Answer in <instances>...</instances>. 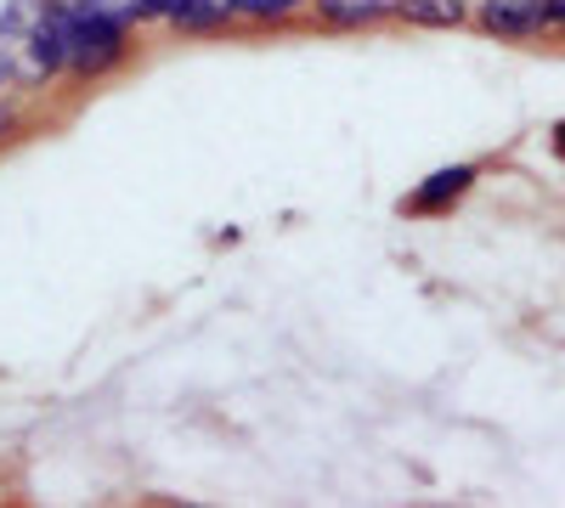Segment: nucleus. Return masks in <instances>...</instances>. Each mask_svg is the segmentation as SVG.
<instances>
[{
    "label": "nucleus",
    "mask_w": 565,
    "mask_h": 508,
    "mask_svg": "<svg viewBox=\"0 0 565 508\" xmlns=\"http://www.w3.org/2000/svg\"><path fill=\"white\" fill-rule=\"evenodd\" d=\"M63 7V0H57ZM68 12V7H63ZM130 57V23L97 18V12H68V74L74 79H103Z\"/></svg>",
    "instance_id": "1"
},
{
    "label": "nucleus",
    "mask_w": 565,
    "mask_h": 508,
    "mask_svg": "<svg viewBox=\"0 0 565 508\" xmlns=\"http://www.w3.org/2000/svg\"><path fill=\"white\" fill-rule=\"evenodd\" d=\"M18 52H23L18 74H23L29 85H45V79L68 74V12L57 7V0H40L34 23H29L23 40H18Z\"/></svg>",
    "instance_id": "2"
},
{
    "label": "nucleus",
    "mask_w": 565,
    "mask_h": 508,
    "mask_svg": "<svg viewBox=\"0 0 565 508\" xmlns=\"http://www.w3.org/2000/svg\"><path fill=\"white\" fill-rule=\"evenodd\" d=\"M136 23H170L181 34H215L232 23L226 0H136Z\"/></svg>",
    "instance_id": "3"
},
{
    "label": "nucleus",
    "mask_w": 565,
    "mask_h": 508,
    "mask_svg": "<svg viewBox=\"0 0 565 508\" xmlns=\"http://www.w3.org/2000/svg\"><path fill=\"white\" fill-rule=\"evenodd\" d=\"M481 181V170L476 164H441V170H430L418 181V187L402 198V215H447L458 198H469V187Z\"/></svg>",
    "instance_id": "4"
},
{
    "label": "nucleus",
    "mask_w": 565,
    "mask_h": 508,
    "mask_svg": "<svg viewBox=\"0 0 565 508\" xmlns=\"http://www.w3.org/2000/svg\"><path fill=\"white\" fill-rule=\"evenodd\" d=\"M481 29L498 40H532L548 29V0H481Z\"/></svg>",
    "instance_id": "5"
},
{
    "label": "nucleus",
    "mask_w": 565,
    "mask_h": 508,
    "mask_svg": "<svg viewBox=\"0 0 565 508\" xmlns=\"http://www.w3.org/2000/svg\"><path fill=\"white\" fill-rule=\"evenodd\" d=\"M317 18L328 29H373L396 18V0H317Z\"/></svg>",
    "instance_id": "6"
},
{
    "label": "nucleus",
    "mask_w": 565,
    "mask_h": 508,
    "mask_svg": "<svg viewBox=\"0 0 565 508\" xmlns=\"http://www.w3.org/2000/svg\"><path fill=\"white\" fill-rule=\"evenodd\" d=\"M396 18L418 23V29H458L469 18L463 0H396Z\"/></svg>",
    "instance_id": "7"
},
{
    "label": "nucleus",
    "mask_w": 565,
    "mask_h": 508,
    "mask_svg": "<svg viewBox=\"0 0 565 508\" xmlns=\"http://www.w3.org/2000/svg\"><path fill=\"white\" fill-rule=\"evenodd\" d=\"M226 7H232V18H249V23H282L306 0H226Z\"/></svg>",
    "instance_id": "8"
},
{
    "label": "nucleus",
    "mask_w": 565,
    "mask_h": 508,
    "mask_svg": "<svg viewBox=\"0 0 565 508\" xmlns=\"http://www.w3.org/2000/svg\"><path fill=\"white\" fill-rule=\"evenodd\" d=\"M34 12H40V0H12V7L7 12H0V40H23V29L34 23Z\"/></svg>",
    "instance_id": "9"
},
{
    "label": "nucleus",
    "mask_w": 565,
    "mask_h": 508,
    "mask_svg": "<svg viewBox=\"0 0 565 508\" xmlns=\"http://www.w3.org/2000/svg\"><path fill=\"white\" fill-rule=\"evenodd\" d=\"M68 12H97V18H125L136 23V0H63Z\"/></svg>",
    "instance_id": "10"
},
{
    "label": "nucleus",
    "mask_w": 565,
    "mask_h": 508,
    "mask_svg": "<svg viewBox=\"0 0 565 508\" xmlns=\"http://www.w3.org/2000/svg\"><path fill=\"white\" fill-rule=\"evenodd\" d=\"M12 79H18V57H12V45L0 40V90H7Z\"/></svg>",
    "instance_id": "11"
},
{
    "label": "nucleus",
    "mask_w": 565,
    "mask_h": 508,
    "mask_svg": "<svg viewBox=\"0 0 565 508\" xmlns=\"http://www.w3.org/2000/svg\"><path fill=\"white\" fill-rule=\"evenodd\" d=\"M548 23L565 34V0H548Z\"/></svg>",
    "instance_id": "12"
},
{
    "label": "nucleus",
    "mask_w": 565,
    "mask_h": 508,
    "mask_svg": "<svg viewBox=\"0 0 565 508\" xmlns=\"http://www.w3.org/2000/svg\"><path fill=\"white\" fill-rule=\"evenodd\" d=\"M554 153H559V159H565V125H559V130H554Z\"/></svg>",
    "instance_id": "13"
},
{
    "label": "nucleus",
    "mask_w": 565,
    "mask_h": 508,
    "mask_svg": "<svg viewBox=\"0 0 565 508\" xmlns=\"http://www.w3.org/2000/svg\"><path fill=\"white\" fill-rule=\"evenodd\" d=\"M12 130V108H0V136H7Z\"/></svg>",
    "instance_id": "14"
}]
</instances>
